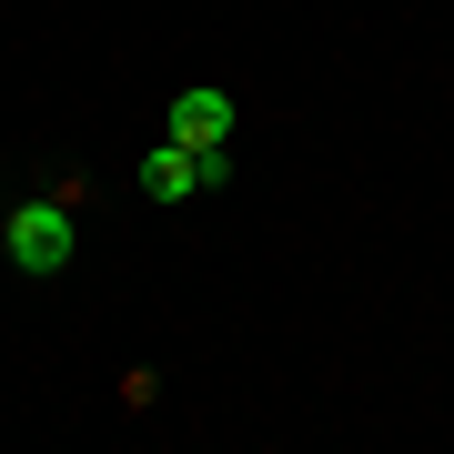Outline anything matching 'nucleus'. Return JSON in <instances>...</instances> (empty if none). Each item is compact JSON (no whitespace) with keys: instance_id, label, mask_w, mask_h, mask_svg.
Returning <instances> with one entry per match:
<instances>
[{"instance_id":"f257e3e1","label":"nucleus","mask_w":454,"mask_h":454,"mask_svg":"<svg viewBox=\"0 0 454 454\" xmlns=\"http://www.w3.org/2000/svg\"><path fill=\"white\" fill-rule=\"evenodd\" d=\"M0 243H11L20 273H61L71 262V202H20L11 223H0Z\"/></svg>"},{"instance_id":"f03ea898","label":"nucleus","mask_w":454,"mask_h":454,"mask_svg":"<svg viewBox=\"0 0 454 454\" xmlns=\"http://www.w3.org/2000/svg\"><path fill=\"white\" fill-rule=\"evenodd\" d=\"M162 142H182V152H232V101L223 91H172V131H162Z\"/></svg>"},{"instance_id":"7ed1b4c3","label":"nucleus","mask_w":454,"mask_h":454,"mask_svg":"<svg viewBox=\"0 0 454 454\" xmlns=\"http://www.w3.org/2000/svg\"><path fill=\"white\" fill-rule=\"evenodd\" d=\"M142 192H152V202H192V192H202V152L152 142V152H142Z\"/></svg>"}]
</instances>
